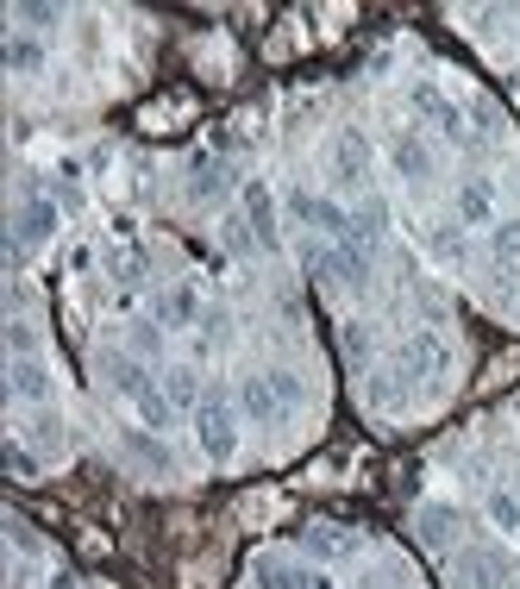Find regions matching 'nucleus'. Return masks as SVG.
<instances>
[{
  "mask_svg": "<svg viewBox=\"0 0 520 589\" xmlns=\"http://www.w3.org/2000/svg\"><path fill=\"white\" fill-rule=\"evenodd\" d=\"M307 270L333 289H364L370 282V245L364 239H339V245H314L307 251Z\"/></svg>",
  "mask_w": 520,
  "mask_h": 589,
  "instance_id": "1",
  "label": "nucleus"
},
{
  "mask_svg": "<svg viewBox=\"0 0 520 589\" xmlns=\"http://www.w3.org/2000/svg\"><path fill=\"white\" fill-rule=\"evenodd\" d=\"M395 370L408 376V383H433V376L452 370V345H445L439 333H414V339H401L395 351Z\"/></svg>",
  "mask_w": 520,
  "mask_h": 589,
  "instance_id": "2",
  "label": "nucleus"
},
{
  "mask_svg": "<svg viewBox=\"0 0 520 589\" xmlns=\"http://www.w3.org/2000/svg\"><path fill=\"white\" fill-rule=\"evenodd\" d=\"M289 214L301 220V226H314V232H326V239H364V232H358V220H351L345 214V207H333V201H326V195H301V188H295V195H289Z\"/></svg>",
  "mask_w": 520,
  "mask_h": 589,
  "instance_id": "3",
  "label": "nucleus"
},
{
  "mask_svg": "<svg viewBox=\"0 0 520 589\" xmlns=\"http://www.w3.org/2000/svg\"><path fill=\"white\" fill-rule=\"evenodd\" d=\"M195 433L207 445V458H232V445H239V420H232L226 395H207V402L195 408Z\"/></svg>",
  "mask_w": 520,
  "mask_h": 589,
  "instance_id": "4",
  "label": "nucleus"
},
{
  "mask_svg": "<svg viewBox=\"0 0 520 589\" xmlns=\"http://www.w3.org/2000/svg\"><path fill=\"white\" fill-rule=\"evenodd\" d=\"M51 232H57V201L51 195H26L13 207V239L19 245H51Z\"/></svg>",
  "mask_w": 520,
  "mask_h": 589,
  "instance_id": "5",
  "label": "nucleus"
},
{
  "mask_svg": "<svg viewBox=\"0 0 520 589\" xmlns=\"http://www.w3.org/2000/svg\"><path fill=\"white\" fill-rule=\"evenodd\" d=\"M458 583H464V589H502V583H508V558L489 552V546H470V552L458 558Z\"/></svg>",
  "mask_w": 520,
  "mask_h": 589,
  "instance_id": "6",
  "label": "nucleus"
},
{
  "mask_svg": "<svg viewBox=\"0 0 520 589\" xmlns=\"http://www.w3.org/2000/svg\"><path fill=\"white\" fill-rule=\"evenodd\" d=\"M7 389L19 395V402H51V370H44L38 358H13L7 364Z\"/></svg>",
  "mask_w": 520,
  "mask_h": 589,
  "instance_id": "7",
  "label": "nucleus"
},
{
  "mask_svg": "<svg viewBox=\"0 0 520 589\" xmlns=\"http://www.w3.org/2000/svg\"><path fill=\"white\" fill-rule=\"evenodd\" d=\"M408 101H414V113H427V120H433L439 132H452V138H464V113H458L452 101H445V94H439L433 82H420V88L408 94Z\"/></svg>",
  "mask_w": 520,
  "mask_h": 589,
  "instance_id": "8",
  "label": "nucleus"
},
{
  "mask_svg": "<svg viewBox=\"0 0 520 589\" xmlns=\"http://www.w3.org/2000/svg\"><path fill=\"white\" fill-rule=\"evenodd\" d=\"M239 414H245V420H257V427H270V420L282 414L276 389H270V376H245V383H239Z\"/></svg>",
  "mask_w": 520,
  "mask_h": 589,
  "instance_id": "9",
  "label": "nucleus"
},
{
  "mask_svg": "<svg viewBox=\"0 0 520 589\" xmlns=\"http://www.w3.org/2000/svg\"><path fill=\"white\" fill-rule=\"evenodd\" d=\"M364 170H370L364 132H339V138H333V176H339V182H364Z\"/></svg>",
  "mask_w": 520,
  "mask_h": 589,
  "instance_id": "10",
  "label": "nucleus"
},
{
  "mask_svg": "<svg viewBox=\"0 0 520 589\" xmlns=\"http://www.w3.org/2000/svg\"><path fill=\"white\" fill-rule=\"evenodd\" d=\"M101 376H107V383L120 389V395H132V402H145V395L157 389V383H151V376L138 370L132 358H120V351H107V358H101Z\"/></svg>",
  "mask_w": 520,
  "mask_h": 589,
  "instance_id": "11",
  "label": "nucleus"
},
{
  "mask_svg": "<svg viewBox=\"0 0 520 589\" xmlns=\"http://www.w3.org/2000/svg\"><path fill=\"white\" fill-rule=\"evenodd\" d=\"M389 163H395V176H408V182H427V176H433V151L420 145V138H395V145H389Z\"/></svg>",
  "mask_w": 520,
  "mask_h": 589,
  "instance_id": "12",
  "label": "nucleus"
},
{
  "mask_svg": "<svg viewBox=\"0 0 520 589\" xmlns=\"http://www.w3.org/2000/svg\"><path fill=\"white\" fill-rule=\"evenodd\" d=\"M495 220V188L489 182H464L458 188V226H489Z\"/></svg>",
  "mask_w": 520,
  "mask_h": 589,
  "instance_id": "13",
  "label": "nucleus"
},
{
  "mask_svg": "<svg viewBox=\"0 0 520 589\" xmlns=\"http://www.w3.org/2000/svg\"><path fill=\"white\" fill-rule=\"evenodd\" d=\"M245 220H251V232H257V245H276V207H270V188H264V182L245 188Z\"/></svg>",
  "mask_w": 520,
  "mask_h": 589,
  "instance_id": "14",
  "label": "nucleus"
},
{
  "mask_svg": "<svg viewBox=\"0 0 520 589\" xmlns=\"http://www.w3.org/2000/svg\"><path fill=\"white\" fill-rule=\"evenodd\" d=\"M414 527H420V539H427V546H445V539L458 533V508H439V502H427L414 514Z\"/></svg>",
  "mask_w": 520,
  "mask_h": 589,
  "instance_id": "15",
  "label": "nucleus"
},
{
  "mask_svg": "<svg viewBox=\"0 0 520 589\" xmlns=\"http://www.w3.org/2000/svg\"><path fill=\"white\" fill-rule=\"evenodd\" d=\"M201 320V301H195V289H170L157 301V326H195Z\"/></svg>",
  "mask_w": 520,
  "mask_h": 589,
  "instance_id": "16",
  "label": "nucleus"
},
{
  "mask_svg": "<svg viewBox=\"0 0 520 589\" xmlns=\"http://www.w3.org/2000/svg\"><path fill=\"white\" fill-rule=\"evenodd\" d=\"M38 63H44V38L13 32V38H7V69H13V76H32Z\"/></svg>",
  "mask_w": 520,
  "mask_h": 589,
  "instance_id": "17",
  "label": "nucleus"
},
{
  "mask_svg": "<svg viewBox=\"0 0 520 589\" xmlns=\"http://www.w3.org/2000/svg\"><path fill=\"white\" fill-rule=\"evenodd\" d=\"M163 395H170L176 408H201V402H207V395H201V376H195V370H170V376H163Z\"/></svg>",
  "mask_w": 520,
  "mask_h": 589,
  "instance_id": "18",
  "label": "nucleus"
},
{
  "mask_svg": "<svg viewBox=\"0 0 520 589\" xmlns=\"http://www.w3.org/2000/svg\"><path fill=\"white\" fill-rule=\"evenodd\" d=\"M489 521L502 533H520V489H495L489 496Z\"/></svg>",
  "mask_w": 520,
  "mask_h": 589,
  "instance_id": "19",
  "label": "nucleus"
},
{
  "mask_svg": "<svg viewBox=\"0 0 520 589\" xmlns=\"http://www.w3.org/2000/svg\"><path fill=\"white\" fill-rule=\"evenodd\" d=\"M489 251H495V264H520V220H502L489 232Z\"/></svg>",
  "mask_w": 520,
  "mask_h": 589,
  "instance_id": "20",
  "label": "nucleus"
},
{
  "mask_svg": "<svg viewBox=\"0 0 520 589\" xmlns=\"http://www.w3.org/2000/svg\"><path fill=\"white\" fill-rule=\"evenodd\" d=\"M138 414H145V427H170V420H176V402H170V395H163V383H157L145 402H138Z\"/></svg>",
  "mask_w": 520,
  "mask_h": 589,
  "instance_id": "21",
  "label": "nucleus"
},
{
  "mask_svg": "<svg viewBox=\"0 0 520 589\" xmlns=\"http://www.w3.org/2000/svg\"><path fill=\"white\" fill-rule=\"evenodd\" d=\"M307 546H314L320 558H345V552H351V533H339V527H314V533H307Z\"/></svg>",
  "mask_w": 520,
  "mask_h": 589,
  "instance_id": "22",
  "label": "nucleus"
},
{
  "mask_svg": "<svg viewBox=\"0 0 520 589\" xmlns=\"http://www.w3.org/2000/svg\"><path fill=\"white\" fill-rule=\"evenodd\" d=\"M7 345H13V358H38V326L32 320H7Z\"/></svg>",
  "mask_w": 520,
  "mask_h": 589,
  "instance_id": "23",
  "label": "nucleus"
},
{
  "mask_svg": "<svg viewBox=\"0 0 520 589\" xmlns=\"http://www.w3.org/2000/svg\"><path fill=\"white\" fill-rule=\"evenodd\" d=\"M0 458H7V470H13V477H38V458H32L19 439H7V445H0Z\"/></svg>",
  "mask_w": 520,
  "mask_h": 589,
  "instance_id": "24",
  "label": "nucleus"
},
{
  "mask_svg": "<svg viewBox=\"0 0 520 589\" xmlns=\"http://www.w3.org/2000/svg\"><path fill=\"white\" fill-rule=\"evenodd\" d=\"M270 389H276V402H282V408H295V402H301V376H289V370H276V376H270Z\"/></svg>",
  "mask_w": 520,
  "mask_h": 589,
  "instance_id": "25",
  "label": "nucleus"
},
{
  "mask_svg": "<svg viewBox=\"0 0 520 589\" xmlns=\"http://www.w3.org/2000/svg\"><path fill=\"white\" fill-rule=\"evenodd\" d=\"M132 452H138V464H151V470H170V452H163L157 439H132Z\"/></svg>",
  "mask_w": 520,
  "mask_h": 589,
  "instance_id": "26",
  "label": "nucleus"
},
{
  "mask_svg": "<svg viewBox=\"0 0 520 589\" xmlns=\"http://www.w3.org/2000/svg\"><path fill=\"white\" fill-rule=\"evenodd\" d=\"M157 339H163V326H132V351H138V358H151Z\"/></svg>",
  "mask_w": 520,
  "mask_h": 589,
  "instance_id": "27",
  "label": "nucleus"
},
{
  "mask_svg": "<svg viewBox=\"0 0 520 589\" xmlns=\"http://www.w3.org/2000/svg\"><path fill=\"white\" fill-rule=\"evenodd\" d=\"M19 19H26V26H57V13H51V7H26Z\"/></svg>",
  "mask_w": 520,
  "mask_h": 589,
  "instance_id": "28",
  "label": "nucleus"
}]
</instances>
